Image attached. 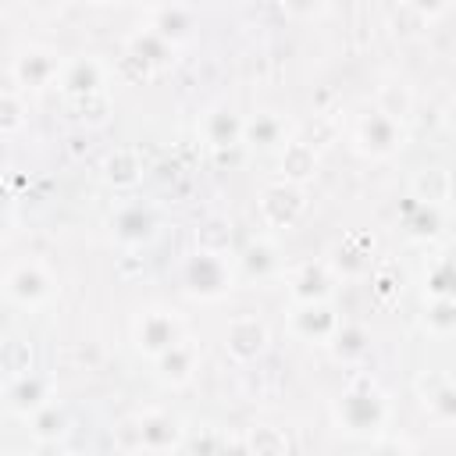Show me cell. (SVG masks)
Listing matches in <instances>:
<instances>
[{
    "instance_id": "obj_1",
    "label": "cell",
    "mask_w": 456,
    "mask_h": 456,
    "mask_svg": "<svg viewBox=\"0 0 456 456\" xmlns=\"http://www.w3.org/2000/svg\"><path fill=\"white\" fill-rule=\"evenodd\" d=\"M388 413H392V406L370 378H353L331 406V417H335L338 431H346L353 438H381V431L388 424Z\"/></svg>"
},
{
    "instance_id": "obj_2",
    "label": "cell",
    "mask_w": 456,
    "mask_h": 456,
    "mask_svg": "<svg viewBox=\"0 0 456 456\" xmlns=\"http://www.w3.org/2000/svg\"><path fill=\"white\" fill-rule=\"evenodd\" d=\"M185 442V428L167 410H139L114 428V445L121 452H146V456H175Z\"/></svg>"
},
{
    "instance_id": "obj_3",
    "label": "cell",
    "mask_w": 456,
    "mask_h": 456,
    "mask_svg": "<svg viewBox=\"0 0 456 456\" xmlns=\"http://www.w3.org/2000/svg\"><path fill=\"white\" fill-rule=\"evenodd\" d=\"M178 281H182V292L192 299H221L235 285V267L221 253L192 249L178 267Z\"/></svg>"
},
{
    "instance_id": "obj_4",
    "label": "cell",
    "mask_w": 456,
    "mask_h": 456,
    "mask_svg": "<svg viewBox=\"0 0 456 456\" xmlns=\"http://www.w3.org/2000/svg\"><path fill=\"white\" fill-rule=\"evenodd\" d=\"M53 292H57V281L46 271V264L36 256L11 264L4 274V296L21 310H39L43 303L53 299Z\"/></svg>"
},
{
    "instance_id": "obj_5",
    "label": "cell",
    "mask_w": 456,
    "mask_h": 456,
    "mask_svg": "<svg viewBox=\"0 0 456 456\" xmlns=\"http://www.w3.org/2000/svg\"><path fill=\"white\" fill-rule=\"evenodd\" d=\"M185 338V324H182V317L175 314V310H167V306H150V310H142V314H135V321H132V346L142 353V356H150V360H157V356H164L171 346H178Z\"/></svg>"
},
{
    "instance_id": "obj_6",
    "label": "cell",
    "mask_w": 456,
    "mask_h": 456,
    "mask_svg": "<svg viewBox=\"0 0 456 456\" xmlns=\"http://www.w3.org/2000/svg\"><path fill=\"white\" fill-rule=\"evenodd\" d=\"M406 142V128L399 121H392L388 114H381L378 107L360 114L356 125H353V146L363 153V157H374V160H385L392 157L395 150H403Z\"/></svg>"
},
{
    "instance_id": "obj_7",
    "label": "cell",
    "mask_w": 456,
    "mask_h": 456,
    "mask_svg": "<svg viewBox=\"0 0 456 456\" xmlns=\"http://www.w3.org/2000/svg\"><path fill=\"white\" fill-rule=\"evenodd\" d=\"M338 328L342 317L335 314L331 303H292L289 310V331L306 346H328Z\"/></svg>"
},
{
    "instance_id": "obj_8",
    "label": "cell",
    "mask_w": 456,
    "mask_h": 456,
    "mask_svg": "<svg viewBox=\"0 0 456 456\" xmlns=\"http://www.w3.org/2000/svg\"><path fill=\"white\" fill-rule=\"evenodd\" d=\"M267 342H271V331H267V324L256 314H239L221 331L224 356H232L235 363H253L256 356H264Z\"/></svg>"
},
{
    "instance_id": "obj_9",
    "label": "cell",
    "mask_w": 456,
    "mask_h": 456,
    "mask_svg": "<svg viewBox=\"0 0 456 456\" xmlns=\"http://www.w3.org/2000/svg\"><path fill=\"white\" fill-rule=\"evenodd\" d=\"M61 71H64V61L57 50L50 46H28L21 50L14 61H11V78L21 86V89H46V86H57L61 82Z\"/></svg>"
},
{
    "instance_id": "obj_10",
    "label": "cell",
    "mask_w": 456,
    "mask_h": 456,
    "mask_svg": "<svg viewBox=\"0 0 456 456\" xmlns=\"http://www.w3.org/2000/svg\"><path fill=\"white\" fill-rule=\"evenodd\" d=\"M107 78H110V68L93 57V53H78L71 61H64V71H61V89L71 96V100H82V96H103L107 89Z\"/></svg>"
},
{
    "instance_id": "obj_11",
    "label": "cell",
    "mask_w": 456,
    "mask_h": 456,
    "mask_svg": "<svg viewBox=\"0 0 456 456\" xmlns=\"http://www.w3.org/2000/svg\"><path fill=\"white\" fill-rule=\"evenodd\" d=\"M303 210H306V196L299 185L278 182V185H267L260 192V221L267 228H292Z\"/></svg>"
},
{
    "instance_id": "obj_12",
    "label": "cell",
    "mask_w": 456,
    "mask_h": 456,
    "mask_svg": "<svg viewBox=\"0 0 456 456\" xmlns=\"http://www.w3.org/2000/svg\"><path fill=\"white\" fill-rule=\"evenodd\" d=\"M417 395H420V406L431 420L456 428V378L424 374V378H417Z\"/></svg>"
},
{
    "instance_id": "obj_13",
    "label": "cell",
    "mask_w": 456,
    "mask_h": 456,
    "mask_svg": "<svg viewBox=\"0 0 456 456\" xmlns=\"http://www.w3.org/2000/svg\"><path fill=\"white\" fill-rule=\"evenodd\" d=\"M153 232H157V217H153V210H150L146 203H121V207L110 214V235H114L121 246H128V249L150 242Z\"/></svg>"
},
{
    "instance_id": "obj_14",
    "label": "cell",
    "mask_w": 456,
    "mask_h": 456,
    "mask_svg": "<svg viewBox=\"0 0 456 456\" xmlns=\"http://www.w3.org/2000/svg\"><path fill=\"white\" fill-rule=\"evenodd\" d=\"M335 281L338 274L331 271V264H303L289 278V296L292 303H328L335 292Z\"/></svg>"
},
{
    "instance_id": "obj_15",
    "label": "cell",
    "mask_w": 456,
    "mask_h": 456,
    "mask_svg": "<svg viewBox=\"0 0 456 456\" xmlns=\"http://www.w3.org/2000/svg\"><path fill=\"white\" fill-rule=\"evenodd\" d=\"M242 132H246V118H239V114H235L232 107H224V103L203 110V118H200V139H203L210 150L239 146V142H242Z\"/></svg>"
},
{
    "instance_id": "obj_16",
    "label": "cell",
    "mask_w": 456,
    "mask_h": 456,
    "mask_svg": "<svg viewBox=\"0 0 456 456\" xmlns=\"http://www.w3.org/2000/svg\"><path fill=\"white\" fill-rule=\"evenodd\" d=\"M157 363V374H160V381L164 385H189L192 381V374H196V367H200V342L196 338H182L178 346H171L164 356H157L153 360Z\"/></svg>"
},
{
    "instance_id": "obj_17",
    "label": "cell",
    "mask_w": 456,
    "mask_h": 456,
    "mask_svg": "<svg viewBox=\"0 0 456 456\" xmlns=\"http://www.w3.org/2000/svg\"><path fill=\"white\" fill-rule=\"evenodd\" d=\"M50 399V385L39 378V374H28V378H18V381H7V410L18 413V417H32L36 410H43Z\"/></svg>"
},
{
    "instance_id": "obj_18",
    "label": "cell",
    "mask_w": 456,
    "mask_h": 456,
    "mask_svg": "<svg viewBox=\"0 0 456 456\" xmlns=\"http://www.w3.org/2000/svg\"><path fill=\"white\" fill-rule=\"evenodd\" d=\"M278 171H281V182H289V185H303V182L317 171V150H314V142L292 139V142L281 150Z\"/></svg>"
},
{
    "instance_id": "obj_19",
    "label": "cell",
    "mask_w": 456,
    "mask_h": 456,
    "mask_svg": "<svg viewBox=\"0 0 456 456\" xmlns=\"http://www.w3.org/2000/svg\"><path fill=\"white\" fill-rule=\"evenodd\" d=\"M413 200H420V207H442L445 200H449V192H452V175L445 171V167H438V164H431V167H420L417 175H413Z\"/></svg>"
},
{
    "instance_id": "obj_20",
    "label": "cell",
    "mask_w": 456,
    "mask_h": 456,
    "mask_svg": "<svg viewBox=\"0 0 456 456\" xmlns=\"http://www.w3.org/2000/svg\"><path fill=\"white\" fill-rule=\"evenodd\" d=\"M328 349H331V356L338 360V363H360L367 353H370V335H367V328L363 324H353V321H342V328L335 331V338L328 342Z\"/></svg>"
},
{
    "instance_id": "obj_21",
    "label": "cell",
    "mask_w": 456,
    "mask_h": 456,
    "mask_svg": "<svg viewBox=\"0 0 456 456\" xmlns=\"http://www.w3.org/2000/svg\"><path fill=\"white\" fill-rule=\"evenodd\" d=\"M150 21H153L150 32H157L171 46L192 36V7H153Z\"/></svg>"
},
{
    "instance_id": "obj_22",
    "label": "cell",
    "mask_w": 456,
    "mask_h": 456,
    "mask_svg": "<svg viewBox=\"0 0 456 456\" xmlns=\"http://www.w3.org/2000/svg\"><path fill=\"white\" fill-rule=\"evenodd\" d=\"M242 139H246L249 146H260V150H274V146L285 150V146H289V142H285V121H281V114H274V110H260L256 118H249Z\"/></svg>"
},
{
    "instance_id": "obj_23",
    "label": "cell",
    "mask_w": 456,
    "mask_h": 456,
    "mask_svg": "<svg viewBox=\"0 0 456 456\" xmlns=\"http://www.w3.org/2000/svg\"><path fill=\"white\" fill-rule=\"evenodd\" d=\"M103 178H107L114 189H132V185L142 178V164H139L135 150H128V146L114 150V153L103 160Z\"/></svg>"
},
{
    "instance_id": "obj_24",
    "label": "cell",
    "mask_w": 456,
    "mask_h": 456,
    "mask_svg": "<svg viewBox=\"0 0 456 456\" xmlns=\"http://www.w3.org/2000/svg\"><path fill=\"white\" fill-rule=\"evenodd\" d=\"M28 431H32L36 442H57L68 431V410L57 406V403H46L43 410H36L28 417Z\"/></svg>"
},
{
    "instance_id": "obj_25",
    "label": "cell",
    "mask_w": 456,
    "mask_h": 456,
    "mask_svg": "<svg viewBox=\"0 0 456 456\" xmlns=\"http://www.w3.org/2000/svg\"><path fill=\"white\" fill-rule=\"evenodd\" d=\"M239 267H242V274H249L256 281H267L271 274H278L281 260H278V249L271 242H253L246 249V256H239Z\"/></svg>"
},
{
    "instance_id": "obj_26",
    "label": "cell",
    "mask_w": 456,
    "mask_h": 456,
    "mask_svg": "<svg viewBox=\"0 0 456 456\" xmlns=\"http://www.w3.org/2000/svg\"><path fill=\"white\" fill-rule=\"evenodd\" d=\"M424 292L431 299H449L456 296V256H442L431 264V271L424 274Z\"/></svg>"
},
{
    "instance_id": "obj_27",
    "label": "cell",
    "mask_w": 456,
    "mask_h": 456,
    "mask_svg": "<svg viewBox=\"0 0 456 456\" xmlns=\"http://www.w3.org/2000/svg\"><path fill=\"white\" fill-rule=\"evenodd\" d=\"M424 328L431 335H456V296L449 299H431L424 306Z\"/></svg>"
},
{
    "instance_id": "obj_28",
    "label": "cell",
    "mask_w": 456,
    "mask_h": 456,
    "mask_svg": "<svg viewBox=\"0 0 456 456\" xmlns=\"http://www.w3.org/2000/svg\"><path fill=\"white\" fill-rule=\"evenodd\" d=\"M228 246H232V224H228V221L210 217L203 228H196V249L228 256Z\"/></svg>"
},
{
    "instance_id": "obj_29",
    "label": "cell",
    "mask_w": 456,
    "mask_h": 456,
    "mask_svg": "<svg viewBox=\"0 0 456 456\" xmlns=\"http://www.w3.org/2000/svg\"><path fill=\"white\" fill-rule=\"evenodd\" d=\"M4 370H7V381H18V378L36 374L32 370V349L21 338H7L4 342Z\"/></svg>"
},
{
    "instance_id": "obj_30",
    "label": "cell",
    "mask_w": 456,
    "mask_h": 456,
    "mask_svg": "<svg viewBox=\"0 0 456 456\" xmlns=\"http://www.w3.org/2000/svg\"><path fill=\"white\" fill-rule=\"evenodd\" d=\"M246 445L253 456H285V435L271 424H260L246 435Z\"/></svg>"
},
{
    "instance_id": "obj_31",
    "label": "cell",
    "mask_w": 456,
    "mask_h": 456,
    "mask_svg": "<svg viewBox=\"0 0 456 456\" xmlns=\"http://www.w3.org/2000/svg\"><path fill=\"white\" fill-rule=\"evenodd\" d=\"M71 107L78 110V118L86 121H93V125H103L107 121V110H110V103H107V93L103 96H82V100H71Z\"/></svg>"
},
{
    "instance_id": "obj_32",
    "label": "cell",
    "mask_w": 456,
    "mask_h": 456,
    "mask_svg": "<svg viewBox=\"0 0 456 456\" xmlns=\"http://www.w3.org/2000/svg\"><path fill=\"white\" fill-rule=\"evenodd\" d=\"M0 110H4V114H0V132H4V135H14V132H18V125L25 121V118H21V103H18V93H14V89H7V93H4Z\"/></svg>"
},
{
    "instance_id": "obj_33",
    "label": "cell",
    "mask_w": 456,
    "mask_h": 456,
    "mask_svg": "<svg viewBox=\"0 0 456 456\" xmlns=\"http://www.w3.org/2000/svg\"><path fill=\"white\" fill-rule=\"evenodd\" d=\"M370 456H410V445L399 442V438H378L374 449H370Z\"/></svg>"
},
{
    "instance_id": "obj_34",
    "label": "cell",
    "mask_w": 456,
    "mask_h": 456,
    "mask_svg": "<svg viewBox=\"0 0 456 456\" xmlns=\"http://www.w3.org/2000/svg\"><path fill=\"white\" fill-rule=\"evenodd\" d=\"M217 456H253V452H249V445H246V438H235V442H228V445H221V449H217Z\"/></svg>"
},
{
    "instance_id": "obj_35",
    "label": "cell",
    "mask_w": 456,
    "mask_h": 456,
    "mask_svg": "<svg viewBox=\"0 0 456 456\" xmlns=\"http://www.w3.org/2000/svg\"><path fill=\"white\" fill-rule=\"evenodd\" d=\"M64 456H82V452H64Z\"/></svg>"
}]
</instances>
